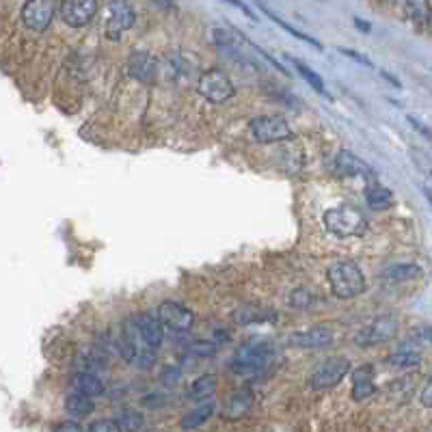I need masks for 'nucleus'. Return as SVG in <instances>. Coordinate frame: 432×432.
I'll return each mask as SVG.
<instances>
[{"instance_id": "obj_15", "label": "nucleus", "mask_w": 432, "mask_h": 432, "mask_svg": "<svg viewBox=\"0 0 432 432\" xmlns=\"http://www.w3.org/2000/svg\"><path fill=\"white\" fill-rule=\"evenodd\" d=\"M335 173L341 178H355V176H367L372 178L374 171L367 166L359 156H355L351 150H341L335 156Z\"/></svg>"}, {"instance_id": "obj_38", "label": "nucleus", "mask_w": 432, "mask_h": 432, "mask_svg": "<svg viewBox=\"0 0 432 432\" xmlns=\"http://www.w3.org/2000/svg\"><path fill=\"white\" fill-rule=\"evenodd\" d=\"M409 124H411V126H413V128H415V130H417L419 134H424L426 138H432V130H430V128H426V126H424V124H421L419 119L411 117V114H409Z\"/></svg>"}, {"instance_id": "obj_37", "label": "nucleus", "mask_w": 432, "mask_h": 432, "mask_svg": "<svg viewBox=\"0 0 432 432\" xmlns=\"http://www.w3.org/2000/svg\"><path fill=\"white\" fill-rule=\"evenodd\" d=\"M421 405L432 409V379L426 383V387L421 389Z\"/></svg>"}, {"instance_id": "obj_1", "label": "nucleus", "mask_w": 432, "mask_h": 432, "mask_svg": "<svg viewBox=\"0 0 432 432\" xmlns=\"http://www.w3.org/2000/svg\"><path fill=\"white\" fill-rule=\"evenodd\" d=\"M279 359L281 353L277 346H273L266 339H253L240 346L229 365H232L236 374H242V377H255V374H262L275 367Z\"/></svg>"}, {"instance_id": "obj_18", "label": "nucleus", "mask_w": 432, "mask_h": 432, "mask_svg": "<svg viewBox=\"0 0 432 432\" xmlns=\"http://www.w3.org/2000/svg\"><path fill=\"white\" fill-rule=\"evenodd\" d=\"M421 277V268L417 264L405 262V264H391L383 270V279L387 283H409Z\"/></svg>"}, {"instance_id": "obj_31", "label": "nucleus", "mask_w": 432, "mask_h": 432, "mask_svg": "<svg viewBox=\"0 0 432 432\" xmlns=\"http://www.w3.org/2000/svg\"><path fill=\"white\" fill-rule=\"evenodd\" d=\"M313 301H315V296H313L311 290H307V287H299V290H294V292L290 294L292 307H299V309H305V307L313 305Z\"/></svg>"}, {"instance_id": "obj_21", "label": "nucleus", "mask_w": 432, "mask_h": 432, "mask_svg": "<svg viewBox=\"0 0 432 432\" xmlns=\"http://www.w3.org/2000/svg\"><path fill=\"white\" fill-rule=\"evenodd\" d=\"M72 389L96 398V395L104 393V383L96 377L93 372H76L72 377Z\"/></svg>"}, {"instance_id": "obj_24", "label": "nucleus", "mask_w": 432, "mask_h": 432, "mask_svg": "<svg viewBox=\"0 0 432 432\" xmlns=\"http://www.w3.org/2000/svg\"><path fill=\"white\" fill-rule=\"evenodd\" d=\"M65 409H67V413L74 415V417H86V415L93 413L96 402L91 400V395L74 391V393L67 395V400H65Z\"/></svg>"}, {"instance_id": "obj_14", "label": "nucleus", "mask_w": 432, "mask_h": 432, "mask_svg": "<svg viewBox=\"0 0 432 432\" xmlns=\"http://www.w3.org/2000/svg\"><path fill=\"white\" fill-rule=\"evenodd\" d=\"M136 325H138V331L143 335L152 348H158L164 339V322L160 320L158 311L152 313V311H140L136 313Z\"/></svg>"}, {"instance_id": "obj_20", "label": "nucleus", "mask_w": 432, "mask_h": 432, "mask_svg": "<svg viewBox=\"0 0 432 432\" xmlns=\"http://www.w3.org/2000/svg\"><path fill=\"white\" fill-rule=\"evenodd\" d=\"M365 204L372 208V210H389L393 204H395V199H393V192L387 188V186H381V184H372L365 188Z\"/></svg>"}, {"instance_id": "obj_43", "label": "nucleus", "mask_w": 432, "mask_h": 432, "mask_svg": "<svg viewBox=\"0 0 432 432\" xmlns=\"http://www.w3.org/2000/svg\"><path fill=\"white\" fill-rule=\"evenodd\" d=\"M426 197H428V201H430V206H432V195H430V192H426Z\"/></svg>"}, {"instance_id": "obj_39", "label": "nucleus", "mask_w": 432, "mask_h": 432, "mask_svg": "<svg viewBox=\"0 0 432 432\" xmlns=\"http://www.w3.org/2000/svg\"><path fill=\"white\" fill-rule=\"evenodd\" d=\"M54 430H59V432H67V430H72V432H80L82 426H80V424H74V421H65V424H59Z\"/></svg>"}, {"instance_id": "obj_7", "label": "nucleus", "mask_w": 432, "mask_h": 432, "mask_svg": "<svg viewBox=\"0 0 432 432\" xmlns=\"http://www.w3.org/2000/svg\"><path fill=\"white\" fill-rule=\"evenodd\" d=\"M400 329V320L393 313H385L381 318L372 320L367 327H363L357 335H355V343L359 346H377V343H385L389 339H393L398 335Z\"/></svg>"}, {"instance_id": "obj_5", "label": "nucleus", "mask_w": 432, "mask_h": 432, "mask_svg": "<svg viewBox=\"0 0 432 432\" xmlns=\"http://www.w3.org/2000/svg\"><path fill=\"white\" fill-rule=\"evenodd\" d=\"M348 372H351V359H346V357H329V359H325L318 367L313 369V374L309 377V387L313 391L331 389Z\"/></svg>"}, {"instance_id": "obj_35", "label": "nucleus", "mask_w": 432, "mask_h": 432, "mask_svg": "<svg viewBox=\"0 0 432 432\" xmlns=\"http://www.w3.org/2000/svg\"><path fill=\"white\" fill-rule=\"evenodd\" d=\"M339 52H341L343 56H348V59H353V61L361 63V65H365V67H374V63L367 59V56H365V54H361V52H357V50H351V48H339Z\"/></svg>"}, {"instance_id": "obj_28", "label": "nucleus", "mask_w": 432, "mask_h": 432, "mask_svg": "<svg viewBox=\"0 0 432 432\" xmlns=\"http://www.w3.org/2000/svg\"><path fill=\"white\" fill-rule=\"evenodd\" d=\"M405 11H407V15H409L413 22H417V24H428V22H430V15H432L428 0H407V3H405Z\"/></svg>"}, {"instance_id": "obj_3", "label": "nucleus", "mask_w": 432, "mask_h": 432, "mask_svg": "<svg viewBox=\"0 0 432 432\" xmlns=\"http://www.w3.org/2000/svg\"><path fill=\"white\" fill-rule=\"evenodd\" d=\"M325 227L337 238H353L361 236L367 229L365 216L351 206H341V208H331L325 214Z\"/></svg>"}, {"instance_id": "obj_33", "label": "nucleus", "mask_w": 432, "mask_h": 432, "mask_svg": "<svg viewBox=\"0 0 432 432\" xmlns=\"http://www.w3.org/2000/svg\"><path fill=\"white\" fill-rule=\"evenodd\" d=\"M190 353L197 355V357H214V355H216V343L197 339V341L190 343Z\"/></svg>"}, {"instance_id": "obj_10", "label": "nucleus", "mask_w": 432, "mask_h": 432, "mask_svg": "<svg viewBox=\"0 0 432 432\" xmlns=\"http://www.w3.org/2000/svg\"><path fill=\"white\" fill-rule=\"evenodd\" d=\"M98 13V0H61V18L72 28H82Z\"/></svg>"}, {"instance_id": "obj_13", "label": "nucleus", "mask_w": 432, "mask_h": 432, "mask_svg": "<svg viewBox=\"0 0 432 432\" xmlns=\"http://www.w3.org/2000/svg\"><path fill=\"white\" fill-rule=\"evenodd\" d=\"M158 315H160V320L164 322V327L171 329V331H188L195 322V313L188 307H184L180 303H173V301L160 303Z\"/></svg>"}, {"instance_id": "obj_42", "label": "nucleus", "mask_w": 432, "mask_h": 432, "mask_svg": "<svg viewBox=\"0 0 432 432\" xmlns=\"http://www.w3.org/2000/svg\"><path fill=\"white\" fill-rule=\"evenodd\" d=\"M381 74H383V78H387V80H389L391 84H395V86H402V82H400L398 78H393V76H389L387 72H381Z\"/></svg>"}, {"instance_id": "obj_16", "label": "nucleus", "mask_w": 432, "mask_h": 432, "mask_svg": "<svg viewBox=\"0 0 432 432\" xmlns=\"http://www.w3.org/2000/svg\"><path fill=\"white\" fill-rule=\"evenodd\" d=\"M128 72L132 78L140 82H154L156 78V61L148 52H134L128 61Z\"/></svg>"}, {"instance_id": "obj_25", "label": "nucleus", "mask_w": 432, "mask_h": 432, "mask_svg": "<svg viewBox=\"0 0 432 432\" xmlns=\"http://www.w3.org/2000/svg\"><path fill=\"white\" fill-rule=\"evenodd\" d=\"M387 365H391L395 369H413V367L421 365V355L417 351H411V348H400L387 357Z\"/></svg>"}, {"instance_id": "obj_6", "label": "nucleus", "mask_w": 432, "mask_h": 432, "mask_svg": "<svg viewBox=\"0 0 432 432\" xmlns=\"http://www.w3.org/2000/svg\"><path fill=\"white\" fill-rule=\"evenodd\" d=\"M197 89L212 104H223L229 98H234V93H236L234 82L229 80V76L223 70H208V72L201 74Z\"/></svg>"}, {"instance_id": "obj_22", "label": "nucleus", "mask_w": 432, "mask_h": 432, "mask_svg": "<svg viewBox=\"0 0 432 432\" xmlns=\"http://www.w3.org/2000/svg\"><path fill=\"white\" fill-rule=\"evenodd\" d=\"M214 409H216V402L210 398V400H206V402H199V405L190 411V413H186L184 415V419H182V428L184 430H192V428H199L201 424H206L212 415H214Z\"/></svg>"}, {"instance_id": "obj_27", "label": "nucleus", "mask_w": 432, "mask_h": 432, "mask_svg": "<svg viewBox=\"0 0 432 432\" xmlns=\"http://www.w3.org/2000/svg\"><path fill=\"white\" fill-rule=\"evenodd\" d=\"M104 353L93 351V348H84L78 359H76V369L78 372H96L100 367H104Z\"/></svg>"}, {"instance_id": "obj_41", "label": "nucleus", "mask_w": 432, "mask_h": 432, "mask_svg": "<svg viewBox=\"0 0 432 432\" xmlns=\"http://www.w3.org/2000/svg\"><path fill=\"white\" fill-rule=\"evenodd\" d=\"M355 26H357V28H361V31H365V33H369V31H372V26H369L367 22L359 20V18H355Z\"/></svg>"}, {"instance_id": "obj_4", "label": "nucleus", "mask_w": 432, "mask_h": 432, "mask_svg": "<svg viewBox=\"0 0 432 432\" xmlns=\"http://www.w3.org/2000/svg\"><path fill=\"white\" fill-rule=\"evenodd\" d=\"M249 130H251L253 138L257 143H262V145L294 138L290 124H287L285 117H281V114H259V117L251 119Z\"/></svg>"}, {"instance_id": "obj_30", "label": "nucleus", "mask_w": 432, "mask_h": 432, "mask_svg": "<svg viewBox=\"0 0 432 432\" xmlns=\"http://www.w3.org/2000/svg\"><path fill=\"white\" fill-rule=\"evenodd\" d=\"M119 424H122V430L134 432V430H140L143 426H145V419H143V415L136 413V411H126L119 417Z\"/></svg>"}, {"instance_id": "obj_9", "label": "nucleus", "mask_w": 432, "mask_h": 432, "mask_svg": "<svg viewBox=\"0 0 432 432\" xmlns=\"http://www.w3.org/2000/svg\"><path fill=\"white\" fill-rule=\"evenodd\" d=\"M54 13H56V0H26L20 15L26 28H31L35 33H44L52 24Z\"/></svg>"}, {"instance_id": "obj_34", "label": "nucleus", "mask_w": 432, "mask_h": 432, "mask_svg": "<svg viewBox=\"0 0 432 432\" xmlns=\"http://www.w3.org/2000/svg\"><path fill=\"white\" fill-rule=\"evenodd\" d=\"M89 430L91 432H119L122 424H119V419H102V421L91 424Z\"/></svg>"}, {"instance_id": "obj_26", "label": "nucleus", "mask_w": 432, "mask_h": 432, "mask_svg": "<svg viewBox=\"0 0 432 432\" xmlns=\"http://www.w3.org/2000/svg\"><path fill=\"white\" fill-rule=\"evenodd\" d=\"M255 3H257V7H259V9H262V11H264V13H266V15H268V18H270V20H273L275 24H279V26L283 28V31H287V33H290L292 37H296V39H301V41H307V44H311L313 48H318V50H322V44H320L318 39H313V37H309V35L301 33V31H299V28H294L292 24H287V22H283V20H281V18H279L277 13H273V11H270V9H268V7H266L264 3H262V0H255Z\"/></svg>"}, {"instance_id": "obj_40", "label": "nucleus", "mask_w": 432, "mask_h": 432, "mask_svg": "<svg viewBox=\"0 0 432 432\" xmlns=\"http://www.w3.org/2000/svg\"><path fill=\"white\" fill-rule=\"evenodd\" d=\"M225 3H229V5H234V7L242 9V11H244V13H247L249 18H255V15H253V11H251V9H249V7H247L244 3H242V0H225Z\"/></svg>"}, {"instance_id": "obj_19", "label": "nucleus", "mask_w": 432, "mask_h": 432, "mask_svg": "<svg viewBox=\"0 0 432 432\" xmlns=\"http://www.w3.org/2000/svg\"><path fill=\"white\" fill-rule=\"evenodd\" d=\"M277 320V311L262 307V305H247L236 311V322L253 325V322H273Z\"/></svg>"}, {"instance_id": "obj_32", "label": "nucleus", "mask_w": 432, "mask_h": 432, "mask_svg": "<svg viewBox=\"0 0 432 432\" xmlns=\"http://www.w3.org/2000/svg\"><path fill=\"white\" fill-rule=\"evenodd\" d=\"M182 381V369L178 365H166L162 372H160V383L166 385V387H173Z\"/></svg>"}, {"instance_id": "obj_11", "label": "nucleus", "mask_w": 432, "mask_h": 432, "mask_svg": "<svg viewBox=\"0 0 432 432\" xmlns=\"http://www.w3.org/2000/svg\"><path fill=\"white\" fill-rule=\"evenodd\" d=\"M335 335L329 327H311V329H303V331H296L287 337L292 346L296 348H303V351H322V348H329L333 343Z\"/></svg>"}, {"instance_id": "obj_2", "label": "nucleus", "mask_w": 432, "mask_h": 432, "mask_svg": "<svg viewBox=\"0 0 432 432\" xmlns=\"http://www.w3.org/2000/svg\"><path fill=\"white\" fill-rule=\"evenodd\" d=\"M327 279L331 285V292L337 299H355L365 292V275L355 262H348V259L333 262L327 270Z\"/></svg>"}, {"instance_id": "obj_12", "label": "nucleus", "mask_w": 432, "mask_h": 432, "mask_svg": "<svg viewBox=\"0 0 432 432\" xmlns=\"http://www.w3.org/2000/svg\"><path fill=\"white\" fill-rule=\"evenodd\" d=\"M253 402H255V393L249 387H240L234 393H229V398L225 400V405L221 409V417L225 421H238L244 419L251 409H253Z\"/></svg>"}, {"instance_id": "obj_29", "label": "nucleus", "mask_w": 432, "mask_h": 432, "mask_svg": "<svg viewBox=\"0 0 432 432\" xmlns=\"http://www.w3.org/2000/svg\"><path fill=\"white\" fill-rule=\"evenodd\" d=\"M292 63H294V67H296V72L309 82V86H311V89H315V91H318L320 96H327V98H331L329 96V91H327V86H325V80L318 76V74H315L309 65H305L303 61H299V59H292Z\"/></svg>"}, {"instance_id": "obj_8", "label": "nucleus", "mask_w": 432, "mask_h": 432, "mask_svg": "<svg viewBox=\"0 0 432 432\" xmlns=\"http://www.w3.org/2000/svg\"><path fill=\"white\" fill-rule=\"evenodd\" d=\"M136 11L128 0H110L108 3V20H106V37L110 41H119L122 35L134 26Z\"/></svg>"}, {"instance_id": "obj_17", "label": "nucleus", "mask_w": 432, "mask_h": 432, "mask_svg": "<svg viewBox=\"0 0 432 432\" xmlns=\"http://www.w3.org/2000/svg\"><path fill=\"white\" fill-rule=\"evenodd\" d=\"M372 365H365L361 369H357L353 374V400L361 402V400H367L369 395L377 393V385L372 381Z\"/></svg>"}, {"instance_id": "obj_36", "label": "nucleus", "mask_w": 432, "mask_h": 432, "mask_svg": "<svg viewBox=\"0 0 432 432\" xmlns=\"http://www.w3.org/2000/svg\"><path fill=\"white\" fill-rule=\"evenodd\" d=\"M413 337L419 339V341H424V343H432V327H419V329H415Z\"/></svg>"}, {"instance_id": "obj_23", "label": "nucleus", "mask_w": 432, "mask_h": 432, "mask_svg": "<svg viewBox=\"0 0 432 432\" xmlns=\"http://www.w3.org/2000/svg\"><path fill=\"white\" fill-rule=\"evenodd\" d=\"M216 383H218V379L214 377V374H206V377H199L195 383H192V387L188 389V400L190 402H206V400H210V398H214V393H216Z\"/></svg>"}]
</instances>
